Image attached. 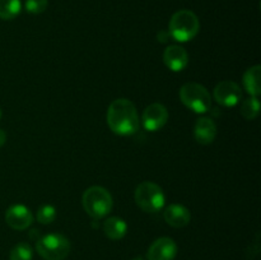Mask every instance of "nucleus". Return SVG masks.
I'll list each match as a JSON object with an SVG mask.
<instances>
[{"instance_id": "nucleus-1", "label": "nucleus", "mask_w": 261, "mask_h": 260, "mask_svg": "<svg viewBox=\"0 0 261 260\" xmlns=\"http://www.w3.org/2000/svg\"><path fill=\"white\" fill-rule=\"evenodd\" d=\"M106 120L111 132L120 137L134 135L140 127L137 109L127 98L114 99L107 109Z\"/></svg>"}, {"instance_id": "nucleus-2", "label": "nucleus", "mask_w": 261, "mask_h": 260, "mask_svg": "<svg viewBox=\"0 0 261 260\" xmlns=\"http://www.w3.org/2000/svg\"><path fill=\"white\" fill-rule=\"evenodd\" d=\"M200 20L198 15L188 9L177 10L168 23V35L177 42H189L198 36Z\"/></svg>"}, {"instance_id": "nucleus-3", "label": "nucleus", "mask_w": 261, "mask_h": 260, "mask_svg": "<svg viewBox=\"0 0 261 260\" xmlns=\"http://www.w3.org/2000/svg\"><path fill=\"white\" fill-rule=\"evenodd\" d=\"M82 204L91 218L101 219L111 212L114 200L107 189L102 186H91L87 189L82 196Z\"/></svg>"}, {"instance_id": "nucleus-4", "label": "nucleus", "mask_w": 261, "mask_h": 260, "mask_svg": "<svg viewBox=\"0 0 261 260\" xmlns=\"http://www.w3.org/2000/svg\"><path fill=\"white\" fill-rule=\"evenodd\" d=\"M135 203L145 213H157L162 211L166 196L162 188L152 181H143L135 189Z\"/></svg>"}, {"instance_id": "nucleus-5", "label": "nucleus", "mask_w": 261, "mask_h": 260, "mask_svg": "<svg viewBox=\"0 0 261 260\" xmlns=\"http://www.w3.org/2000/svg\"><path fill=\"white\" fill-rule=\"evenodd\" d=\"M181 102L196 114H206L212 109V96L208 89L200 83L189 82L178 92Z\"/></svg>"}, {"instance_id": "nucleus-6", "label": "nucleus", "mask_w": 261, "mask_h": 260, "mask_svg": "<svg viewBox=\"0 0 261 260\" xmlns=\"http://www.w3.org/2000/svg\"><path fill=\"white\" fill-rule=\"evenodd\" d=\"M70 241L61 233H48L36 241V250L45 260H64L70 252Z\"/></svg>"}, {"instance_id": "nucleus-7", "label": "nucleus", "mask_w": 261, "mask_h": 260, "mask_svg": "<svg viewBox=\"0 0 261 260\" xmlns=\"http://www.w3.org/2000/svg\"><path fill=\"white\" fill-rule=\"evenodd\" d=\"M213 97L221 106L233 107L241 102L242 91L234 82L222 81L214 87Z\"/></svg>"}, {"instance_id": "nucleus-8", "label": "nucleus", "mask_w": 261, "mask_h": 260, "mask_svg": "<svg viewBox=\"0 0 261 260\" xmlns=\"http://www.w3.org/2000/svg\"><path fill=\"white\" fill-rule=\"evenodd\" d=\"M168 121V110L162 103H152L145 107L142 115V124L148 132L162 129Z\"/></svg>"}, {"instance_id": "nucleus-9", "label": "nucleus", "mask_w": 261, "mask_h": 260, "mask_svg": "<svg viewBox=\"0 0 261 260\" xmlns=\"http://www.w3.org/2000/svg\"><path fill=\"white\" fill-rule=\"evenodd\" d=\"M5 222L10 228L23 231L33 223V214L28 206L23 204H14L5 212Z\"/></svg>"}, {"instance_id": "nucleus-10", "label": "nucleus", "mask_w": 261, "mask_h": 260, "mask_svg": "<svg viewBox=\"0 0 261 260\" xmlns=\"http://www.w3.org/2000/svg\"><path fill=\"white\" fill-rule=\"evenodd\" d=\"M177 244L170 237H160L147 251L148 260H173L177 255Z\"/></svg>"}, {"instance_id": "nucleus-11", "label": "nucleus", "mask_w": 261, "mask_h": 260, "mask_svg": "<svg viewBox=\"0 0 261 260\" xmlns=\"http://www.w3.org/2000/svg\"><path fill=\"white\" fill-rule=\"evenodd\" d=\"M163 61L172 71H182L189 64V54L182 46L170 45L163 53Z\"/></svg>"}, {"instance_id": "nucleus-12", "label": "nucleus", "mask_w": 261, "mask_h": 260, "mask_svg": "<svg viewBox=\"0 0 261 260\" xmlns=\"http://www.w3.org/2000/svg\"><path fill=\"white\" fill-rule=\"evenodd\" d=\"M163 218L170 224L171 227L175 228H182L188 226L191 221V213L185 205L182 204H170L163 212Z\"/></svg>"}, {"instance_id": "nucleus-13", "label": "nucleus", "mask_w": 261, "mask_h": 260, "mask_svg": "<svg viewBox=\"0 0 261 260\" xmlns=\"http://www.w3.org/2000/svg\"><path fill=\"white\" fill-rule=\"evenodd\" d=\"M194 137L198 143L209 145L217 137V125L211 117H200L194 127Z\"/></svg>"}, {"instance_id": "nucleus-14", "label": "nucleus", "mask_w": 261, "mask_h": 260, "mask_svg": "<svg viewBox=\"0 0 261 260\" xmlns=\"http://www.w3.org/2000/svg\"><path fill=\"white\" fill-rule=\"evenodd\" d=\"M103 232L110 240L117 241L124 239L127 232V223L120 217H109L103 222Z\"/></svg>"}, {"instance_id": "nucleus-15", "label": "nucleus", "mask_w": 261, "mask_h": 260, "mask_svg": "<svg viewBox=\"0 0 261 260\" xmlns=\"http://www.w3.org/2000/svg\"><path fill=\"white\" fill-rule=\"evenodd\" d=\"M261 66L254 65L247 69L244 74V87L251 97H259L261 93L260 86Z\"/></svg>"}, {"instance_id": "nucleus-16", "label": "nucleus", "mask_w": 261, "mask_h": 260, "mask_svg": "<svg viewBox=\"0 0 261 260\" xmlns=\"http://www.w3.org/2000/svg\"><path fill=\"white\" fill-rule=\"evenodd\" d=\"M22 10L20 0H0V19L10 20L19 15Z\"/></svg>"}, {"instance_id": "nucleus-17", "label": "nucleus", "mask_w": 261, "mask_h": 260, "mask_svg": "<svg viewBox=\"0 0 261 260\" xmlns=\"http://www.w3.org/2000/svg\"><path fill=\"white\" fill-rule=\"evenodd\" d=\"M242 116L246 120H255L260 114V101L259 97H250V98L245 99L241 103V109H240Z\"/></svg>"}, {"instance_id": "nucleus-18", "label": "nucleus", "mask_w": 261, "mask_h": 260, "mask_svg": "<svg viewBox=\"0 0 261 260\" xmlns=\"http://www.w3.org/2000/svg\"><path fill=\"white\" fill-rule=\"evenodd\" d=\"M33 251L32 247L27 242H19L15 245L9 254V260H32Z\"/></svg>"}, {"instance_id": "nucleus-19", "label": "nucleus", "mask_w": 261, "mask_h": 260, "mask_svg": "<svg viewBox=\"0 0 261 260\" xmlns=\"http://www.w3.org/2000/svg\"><path fill=\"white\" fill-rule=\"evenodd\" d=\"M36 218H37V222H40L41 224L53 223L56 218L55 206L50 205V204L41 205L40 208H38L37 214H36Z\"/></svg>"}, {"instance_id": "nucleus-20", "label": "nucleus", "mask_w": 261, "mask_h": 260, "mask_svg": "<svg viewBox=\"0 0 261 260\" xmlns=\"http://www.w3.org/2000/svg\"><path fill=\"white\" fill-rule=\"evenodd\" d=\"M48 0H25L24 8L30 14H41L47 9Z\"/></svg>"}, {"instance_id": "nucleus-21", "label": "nucleus", "mask_w": 261, "mask_h": 260, "mask_svg": "<svg viewBox=\"0 0 261 260\" xmlns=\"http://www.w3.org/2000/svg\"><path fill=\"white\" fill-rule=\"evenodd\" d=\"M5 142H7V133L3 129H0V148L5 144Z\"/></svg>"}, {"instance_id": "nucleus-22", "label": "nucleus", "mask_w": 261, "mask_h": 260, "mask_svg": "<svg viewBox=\"0 0 261 260\" xmlns=\"http://www.w3.org/2000/svg\"><path fill=\"white\" fill-rule=\"evenodd\" d=\"M132 260H144V259H143L142 256H135V257H133Z\"/></svg>"}, {"instance_id": "nucleus-23", "label": "nucleus", "mask_w": 261, "mask_h": 260, "mask_svg": "<svg viewBox=\"0 0 261 260\" xmlns=\"http://www.w3.org/2000/svg\"><path fill=\"white\" fill-rule=\"evenodd\" d=\"M0 117H2V110H0Z\"/></svg>"}]
</instances>
